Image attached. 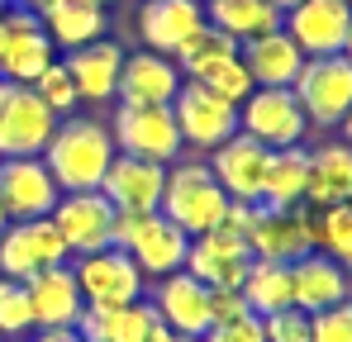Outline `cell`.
<instances>
[{
	"instance_id": "obj_1",
	"label": "cell",
	"mask_w": 352,
	"mask_h": 342,
	"mask_svg": "<svg viewBox=\"0 0 352 342\" xmlns=\"http://www.w3.org/2000/svg\"><path fill=\"white\" fill-rule=\"evenodd\" d=\"M110 162H115V138H110V124L96 114L58 119V128L43 148V167L53 171L58 190H100Z\"/></svg>"
},
{
	"instance_id": "obj_2",
	"label": "cell",
	"mask_w": 352,
	"mask_h": 342,
	"mask_svg": "<svg viewBox=\"0 0 352 342\" xmlns=\"http://www.w3.org/2000/svg\"><path fill=\"white\" fill-rule=\"evenodd\" d=\"M229 195L219 190V181H214V171L210 162H200V157H176L172 167H167V185H162V200H157V214H167L186 238H195V233H210V228L224 224V214H229Z\"/></svg>"
},
{
	"instance_id": "obj_3",
	"label": "cell",
	"mask_w": 352,
	"mask_h": 342,
	"mask_svg": "<svg viewBox=\"0 0 352 342\" xmlns=\"http://www.w3.org/2000/svg\"><path fill=\"white\" fill-rule=\"evenodd\" d=\"M115 247L129 252V262L143 271V281H162L186 266V247L190 238L157 209L148 214H119L115 219Z\"/></svg>"
},
{
	"instance_id": "obj_4",
	"label": "cell",
	"mask_w": 352,
	"mask_h": 342,
	"mask_svg": "<svg viewBox=\"0 0 352 342\" xmlns=\"http://www.w3.org/2000/svg\"><path fill=\"white\" fill-rule=\"evenodd\" d=\"M291 91H295V100H300V110H305V119H309V128L329 133L352 110V62L343 53L305 57V67H300Z\"/></svg>"
},
{
	"instance_id": "obj_5",
	"label": "cell",
	"mask_w": 352,
	"mask_h": 342,
	"mask_svg": "<svg viewBox=\"0 0 352 342\" xmlns=\"http://www.w3.org/2000/svg\"><path fill=\"white\" fill-rule=\"evenodd\" d=\"M238 133H248L262 148L281 152V148H305L309 119L300 110L295 91H286V86H252V95L238 105Z\"/></svg>"
},
{
	"instance_id": "obj_6",
	"label": "cell",
	"mask_w": 352,
	"mask_h": 342,
	"mask_svg": "<svg viewBox=\"0 0 352 342\" xmlns=\"http://www.w3.org/2000/svg\"><path fill=\"white\" fill-rule=\"evenodd\" d=\"M58 62L53 38L43 34L38 14L19 0V5H5L0 10V81H19V86H34L48 67Z\"/></svg>"
},
{
	"instance_id": "obj_7",
	"label": "cell",
	"mask_w": 352,
	"mask_h": 342,
	"mask_svg": "<svg viewBox=\"0 0 352 342\" xmlns=\"http://www.w3.org/2000/svg\"><path fill=\"white\" fill-rule=\"evenodd\" d=\"M110 138H115V152L143 157V162H162V167H172L186 152L181 133H176L172 105H115Z\"/></svg>"
},
{
	"instance_id": "obj_8",
	"label": "cell",
	"mask_w": 352,
	"mask_h": 342,
	"mask_svg": "<svg viewBox=\"0 0 352 342\" xmlns=\"http://www.w3.org/2000/svg\"><path fill=\"white\" fill-rule=\"evenodd\" d=\"M72 276H76V290H81L86 309H119V304H133V299L148 295L143 271L119 247H100V252L72 257Z\"/></svg>"
},
{
	"instance_id": "obj_9",
	"label": "cell",
	"mask_w": 352,
	"mask_h": 342,
	"mask_svg": "<svg viewBox=\"0 0 352 342\" xmlns=\"http://www.w3.org/2000/svg\"><path fill=\"white\" fill-rule=\"evenodd\" d=\"M58 114L48 110L34 86L0 81V157H43Z\"/></svg>"
},
{
	"instance_id": "obj_10",
	"label": "cell",
	"mask_w": 352,
	"mask_h": 342,
	"mask_svg": "<svg viewBox=\"0 0 352 342\" xmlns=\"http://www.w3.org/2000/svg\"><path fill=\"white\" fill-rule=\"evenodd\" d=\"M53 228H58L67 257H86L100 247H115V205L100 190H62L53 205Z\"/></svg>"
},
{
	"instance_id": "obj_11",
	"label": "cell",
	"mask_w": 352,
	"mask_h": 342,
	"mask_svg": "<svg viewBox=\"0 0 352 342\" xmlns=\"http://www.w3.org/2000/svg\"><path fill=\"white\" fill-rule=\"evenodd\" d=\"M172 119H176V133H181V148H186V152H205V157L238 133V105L210 95V91L195 86V81H186V86L176 91Z\"/></svg>"
},
{
	"instance_id": "obj_12",
	"label": "cell",
	"mask_w": 352,
	"mask_h": 342,
	"mask_svg": "<svg viewBox=\"0 0 352 342\" xmlns=\"http://www.w3.org/2000/svg\"><path fill=\"white\" fill-rule=\"evenodd\" d=\"M248 252L267 257V262H300L305 252H314V209L295 205V209H272V205H252V219L243 228Z\"/></svg>"
},
{
	"instance_id": "obj_13",
	"label": "cell",
	"mask_w": 352,
	"mask_h": 342,
	"mask_svg": "<svg viewBox=\"0 0 352 342\" xmlns=\"http://www.w3.org/2000/svg\"><path fill=\"white\" fill-rule=\"evenodd\" d=\"M281 29L305 57H333L348 48L352 0H295L291 10H281Z\"/></svg>"
},
{
	"instance_id": "obj_14",
	"label": "cell",
	"mask_w": 352,
	"mask_h": 342,
	"mask_svg": "<svg viewBox=\"0 0 352 342\" xmlns=\"http://www.w3.org/2000/svg\"><path fill=\"white\" fill-rule=\"evenodd\" d=\"M248 262H252L248 238L224 224L210 228V233H195L190 247H186V271L210 290H238L248 276Z\"/></svg>"
},
{
	"instance_id": "obj_15",
	"label": "cell",
	"mask_w": 352,
	"mask_h": 342,
	"mask_svg": "<svg viewBox=\"0 0 352 342\" xmlns=\"http://www.w3.org/2000/svg\"><path fill=\"white\" fill-rule=\"evenodd\" d=\"M72 262L67 247H62L53 219H24V224H10L0 233V276L10 281H34L38 271Z\"/></svg>"
},
{
	"instance_id": "obj_16",
	"label": "cell",
	"mask_w": 352,
	"mask_h": 342,
	"mask_svg": "<svg viewBox=\"0 0 352 342\" xmlns=\"http://www.w3.org/2000/svg\"><path fill=\"white\" fill-rule=\"evenodd\" d=\"M143 299L153 304V314H157V323L167 333L205 338V328H210V285H200L186 266L162 276V281H153Z\"/></svg>"
},
{
	"instance_id": "obj_17",
	"label": "cell",
	"mask_w": 352,
	"mask_h": 342,
	"mask_svg": "<svg viewBox=\"0 0 352 342\" xmlns=\"http://www.w3.org/2000/svg\"><path fill=\"white\" fill-rule=\"evenodd\" d=\"M58 181L43 167V157H0V205L10 224L24 219H48L58 205Z\"/></svg>"
},
{
	"instance_id": "obj_18",
	"label": "cell",
	"mask_w": 352,
	"mask_h": 342,
	"mask_svg": "<svg viewBox=\"0 0 352 342\" xmlns=\"http://www.w3.org/2000/svg\"><path fill=\"white\" fill-rule=\"evenodd\" d=\"M205 162H210L214 181H219V190H224L234 205H262V181H267L272 148H262V143L248 138V133H234V138L219 143Z\"/></svg>"
},
{
	"instance_id": "obj_19",
	"label": "cell",
	"mask_w": 352,
	"mask_h": 342,
	"mask_svg": "<svg viewBox=\"0 0 352 342\" xmlns=\"http://www.w3.org/2000/svg\"><path fill=\"white\" fill-rule=\"evenodd\" d=\"M181 86H186V76H181V67L172 57L138 48V53H124L115 105H172Z\"/></svg>"
},
{
	"instance_id": "obj_20",
	"label": "cell",
	"mask_w": 352,
	"mask_h": 342,
	"mask_svg": "<svg viewBox=\"0 0 352 342\" xmlns=\"http://www.w3.org/2000/svg\"><path fill=\"white\" fill-rule=\"evenodd\" d=\"M205 29V0H143L138 10V38L143 48L176 57Z\"/></svg>"
},
{
	"instance_id": "obj_21",
	"label": "cell",
	"mask_w": 352,
	"mask_h": 342,
	"mask_svg": "<svg viewBox=\"0 0 352 342\" xmlns=\"http://www.w3.org/2000/svg\"><path fill=\"white\" fill-rule=\"evenodd\" d=\"M162 185H167L162 162H143V157L115 152V162H110L105 181H100V195L115 205V214H148V209H157Z\"/></svg>"
},
{
	"instance_id": "obj_22",
	"label": "cell",
	"mask_w": 352,
	"mask_h": 342,
	"mask_svg": "<svg viewBox=\"0 0 352 342\" xmlns=\"http://www.w3.org/2000/svg\"><path fill=\"white\" fill-rule=\"evenodd\" d=\"M24 5L38 14V24H43V34L53 38L58 53L86 48L96 38H105V29H110L105 10L91 5V0H24Z\"/></svg>"
},
{
	"instance_id": "obj_23",
	"label": "cell",
	"mask_w": 352,
	"mask_h": 342,
	"mask_svg": "<svg viewBox=\"0 0 352 342\" xmlns=\"http://www.w3.org/2000/svg\"><path fill=\"white\" fill-rule=\"evenodd\" d=\"M291 299H295V309H305V314L348 304L352 299V271H343L324 252H305L300 262H291Z\"/></svg>"
},
{
	"instance_id": "obj_24",
	"label": "cell",
	"mask_w": 352,
	"mask_h": 342,
	"mask_svg": "<svg viewBox=\"0 0 352 342\" xmlns=\"http://www.w3.org/2000/svg\"><path fill=\"white\" fill-rule=\"evenodd\" d=\"M62 67L72 71V86L81 95V105H110L119 86V67H124V48L115 38H96L86 48L62 53Z\"/></svg>"
},
{
	"instance_id": "obj_25",
	"label": "cell",
	"mask_w": 352,
	"mask_h": 342,
	"mask_svg": "<svg viewBox=\"0 0 352 342\" xmlns=\"http://www.w3.org/2000/svg\"><path fill=\"white\" fill-rule=\"evenodd\" d=\"M29 290V309H34V328H76L86 299L76 290V276H72V262L62 266H48L38 271L34 281H24Z\"/></svg>"
},
{
	"instance_id": "obj_26",
	"label": "cell",
	"mask_w": 352,
	"mask_h": 342,
	"mask_svg": "<svg viewBox=\"0 0 352 342\" xmlns=\"http://www.w3.org/2000/svg\"><path fill=\"white\" fill-rule=\"evenodd\" d=\"M352 200V148L343 138L309 148V181H305V205L329 209Z\"/></svg>"
},
{
	"instance_id": "obj_27",
	"label": "cell",
	"mask_w": 352,
	"mask_h": 342,
	"mask_svg": "<svg viewBox=\"0 0 352 342\" xmlns=\"http://www.w3.org/2000/svg\"><path fill=\"white\" fill-rule=\"evenodd\" d=\"M157 328L162 323H157L148 299H133L119 309H81V319H76L81 342H148Z\"/></svg>"
},
{
	"instance_id": "obj_28",
	"label": "cell",
	"mask_w": 352,
	"mask_h": 342,
	"mask_svg": "<svg viewBox=\"0 0 352 342\" xmlns=\"http://www.w3.org/2000/svg\"><path fill=\"white\" fill-rule=\"evenodd\" d=\"M238 57H243L252 86H286V91H291L295 76H300V67H305V53L295 48V38L286 34V29H272V34L243 43Z\"/></svg>"
},
{
	"instance_id": "obj_29",
	"label": "cell",
	"mask_w": 352,
	"mask_h": 342,
	"mask_svg": "<svg viewBox=\"0 0 352 342\" xmlns=\"http://www.w3.org/2000/svg\"><path fill=\"white\" fill-rule=\"evenodd\" d=\"M205 24L219 29V34H229L243 48L252 38L281 29V10L272 0H205Z\"/></svg>"
},
{
	"instance_id": "obj_30",
	"label": "cell",
	"mask_w": 352,
	"mask_h": 342,
	"mask_svg": "<svg viewBox=\"0 0 352 342\" xmlns=\"http://www.w3.org/2000/svg\"><path fill=\"white\" fill-rule=\"evenodd\" d=\"M238 295H243L248 314H257V319L291 309L295 304L291 299V266H286V262L252 257V262H248V276H243V285H238Z\"/></svg>"
},
{
	"instance_id": "obj_31",
	"label": "cell",
	"mask_w": 352,
	"mask_h": 342,
	"mask_svg": "<svg viewBox=\"0 0 352 342\" xmlns=\"http://www.w3.org/2000/svg\"><path fill=\"white\" fill-rule=\"evenodd\" d=\"M305 181H309V148H281V152H272L267 181H262V205H272V209L305 205Z\"/></svg>"
},
{
	"instance_id": "obj_32",
	"label": "cell",
	"mask_w": 352,
	"mask_h": 342,
	"mask_svg": "<svg viewBox=\"0 0 352 342\" xmlns=\"http://www.w3.org/2000/svg\"><path fill=\"white\" fill-rule=\"evenodd\" d=\"M314 252L333 257L343 271H352V200L314 209Z\"/></svg>"
},
{
	"instance_id": "obj_33",
	"label": "cell",
	"mask_w": 352,
	"mask_h": 342,
	"mask_svg": "<svg viewBox=\"0 0 352 342\" xmlns=\"http://www.w3.org/2000/svg\"><path fill=\"white\" fill-rule=\"evenodd\" d=\"M195 86H205L210 95H219V100H229V105H243L248 95H252V76H248V67H243V57H219V62H210V67H200L195 76H190Z\"/></svg>"
},
{
	"instance_id": "obj_34",
	"label": "cell",
	"mask_w": 352,
	"mask_h": 342,
	"mask_svg": "<svg viewBox=\"0 0 352 342\" xmlns=\"http://www.w3.org/2000/svg\"><path fill=\"white\" fill-rule=\"evenodd\" d=\"M29 333H34L29 290H24V281L0 276V338H5V342H24Z\"/></svg>"
},
{
	"instance_id": "obj_35",
	"label": "cell",
	"mask_w": 352,
	"mask_h": 342,
	"mask_svg": "<svg viewBox=\"0 0 352 342\" xmlns=\"http://www.w3.org/2000/svg\"><path fill=\"white\" fill-rule=\"evenodd\" d=\"M34 95L48 105V110L58 114V119H67V114H76V105H81V95H76V86H72V71L62 67V57L34 81Z\"/></svg>"
},
{
	"instance_id": "obj_36",
	"label": "cell",
	"mask_w": 352,
	"mask_h": 342,
	"mask_svg": "<svg viewBox=\"0 0 352 342\" xmlns=\"http://www.w3.org/2000/svg\"><path fill=\"white\" fill-rule=\"evenodd\" d=\"M309 342H352V299L309 314Z\"/></svg>"
},
{
	"instance_id": "obj_37",
	"label": "cell",
	"mask_w": 352,
	"mask_h": 342,
	"mask_svg": "<svg viewBox=\"0 0 352 342\" xmlns=\"http://www.w3.org/2000/svg\"><path fill=\"white\" fill-rule=\"evenodd\" d=\"M262 338L267 342H309V314L305 309H281V314H267L262 319Z\"/></svg>"
},
{
	"instance_id": "obj_38",
	"label": "cell",
	"mask_w": 352,
	"mask_h": 342,
	"mask_svg": "<svg viewBox=\"0 0 352 342\" xmlns=\"http://www.w3.org/2000/svg\"><path fill=\"white\" fill-rule=\"evenodd\" d=\"M200 342H267V338H262V319L257 314H243L234 323H210Z\"/></svg>"
},
{
	"instance_id": "obj_39",
	"label": "cell",
	"mask_w": 352,
	"mask_h": 342,
	"mask_svg": "<svg viewBox=\"0 0 352 342\" xmlns=\"http://www.w3.org/2000/svg\"><path fill=\"white\" fill-rule=\"evenodd\" d=\"M243 314H248V304L238 290H210V323H234Z\"/></svg>"
},
{
	"instance_id": "obj_40",
	"label": "cell",
	"mask_w": 352,
	"mask_h": 342,
	"mask_svg": "<svg viewBox=\"0 0 352 342\" xmlns=\"http://www.w3.org/2000/svg\"><path fill=\"white\" fill-rule=\"evenodd\" d=\"M24 342H81V338H76V328H34Z\"/></svg>"
},
{
	"instance_id": "obj_41",
	"label": "cell",
	"mask_w": 352,
	"mask_h": 342,
	"mask_svg": "<svg viewBox=\"0 0 352 342\" xmlns=\"http://www.w3.org/2000/svg\"><path fill=\"white\" fill-rule=\"evenodd\" d=\"M148 342H200V338H181V333H167V328H157Z\"/></svg>"
},
{
	"instance_id": "obj_42",
	"label": "cell",
	"mask_w": 352,
	"mask_h": 342,
	"mask_svg": "<svg viewBox=\"0 0 352 342\" xmlns=\"http://www.w3.org/2000/svg\"><path fill=\"white\" fill-rule=\"evenodd\" d=\"M338 128H343V143H348V148H352V110H348V119H343Z\"/></svg>"
},
{
	"instance_id": "obj_43",
	"label": "cell",
	"mask_w": 352,
	"mask_h": 342,
	"mask_svg": "<svg viewBox=\"0 0 352 342\" xmlns=\"http://www.w3.org/2000/svg\"><path fill=\"white\" fill-rule=\"evenodd\" d=\"M5 228H10V214H5V205H0V233H5Z\"/></svg>"
},
{
	"instance_id": "obj_44",
	"label": "cell",
	"mask_w": 352,
	"mask_h": 342,
	"mask_svg": "<svg viewBox=\"0 0 352 342\" xmlns=\"http://www.w3.org/2000/svg\"><path fill=\"white\" fill-rule=\"evenodd\" d=\"M272 5H276V10H291V5H295V0H272Z\"/></svg>"
},
{
	"instance_id": "obj_45",
	"label": "cell",
	"mask_w": 352,
	"mask_h": 342,
	"mask_svg": "<svg viewBox=\"0 0 352 342\" xmlns=\"http://www.w3.org/2000/svg\"><path fill=\"white\" fill-rule=\"evenodd\" d=\"M343 57H348V62H352V29H348V48H343Z\"/></svg>"
},
{
	"instance_id": "obj_46",
	"label": "cell",
	"mask_w": 352,
	"mask_h": 342,
	"mask_svg": "<svg viewBox=\"0 0 352 342\" xmlns=\"http://www.w3.org/2000/svg\"><path fill=\"white\" fill-rule=\"evenodd\" d=\"M91 5H100V10H105V5H115V0H91Z\"/></svg>"
},
{
	"instance_id": "obj_47",
	"label": "cell",
	"mask_w": 352,
	"mask_h": 342,
	"mask_svg": "<svg viewBox=\"0 0 352 342\" xmlns=\"http://www.w3.org/2000/svg\"><path fill=\"white\" fill-rule=\"evenodd\" d=\"M0 5H10V0H0Z\"/></svg>"
},
{
	"instance_id": "obj_48",
	"label": "cell",
	"mask_w": 352,
	"mask_h": 342,
	"mask_svg": "<svg viewBox=\"0 0 352 342\" xmlns=\"http://www.w3.org/2000/svg\"><path fill=\"white\" fill-rule=\"evenodd\" d=\"M0 10H5V5H0Z\"/></svg>"
},
{
	"instance_id": "obj_49",
	"label": "cell",
	"mask_w": 352,
	"mask_h": 342,
	"mask_svg": "<svg viewBox=\"0 0 352 342\" xmlns=\"http://www.w3.org/2000/svg\"><path fill=\"white\" fill-rule=\"evenodd\" d=\"M0 342H5V338H0Z\"/></svg>"
}]
</instances>
